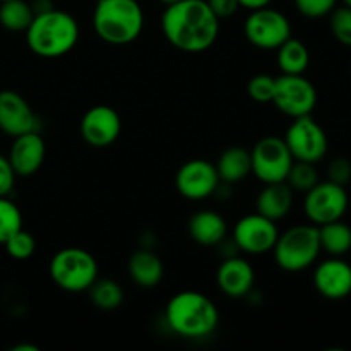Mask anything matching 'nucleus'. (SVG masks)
Masks as SVG:
<instances>
[{"label":"nucleus","instance_id":"nucleus-1","mask_svg":"<svg viewBox=\"0 0 351 351\" xmlns=\"http://www.w3.org/2000/svg\"><path fill=\"white\" fill-rule=\"evenodd\" d=\"M161 29L177 50L201 53L218 40L219 19L206 0H178L165 9Z\"/></svg>","mask_w":351,"mask_h":351},{"label":"nucleus","instance_id":"nucleus-2","mask_svg":"<svg viewBox=\"0 0 351 351\" xmlns=\"http://www.w3.org/2000/svg\"><path fill=\"white\" fill-rule=\"evenodd\" d=\"M165 321L175 335L199 339L216 331L219 312L208 295L187 290L170 298L165 308Z\"/></svg>","mask_w":351,"mask_h":351},{"label":"nucleus","instance_id":"nucleus-3","mask_svg":"<svg viewBox=\"0 0 351 351\" xmlns=\"http://www.w3.org/2000/svg\"><path fill=\"white\" fill-rule=\"evenodd\" d=\"M79 34L81 29L74 16L53 7L33 17L26 29V43L38 57L58 58L77 45Z\"/></svg>","mask_w":351,"mask_h":351},{"label":"nucleus","instance_id":"nucleus-4","mask_svg":"<svg viewBox=\"0 0 351 351\" xmlns=\"http://www.w3.org/2000/svg\"><path fill=\"white\" fill-rule=\"evenodd\" d=\"M93 27L105 43H132L143 33V7L137 0H98L93 10Z\"/></svg>","mask_w":351,"mask_h":351},{"label":"nucleus","instance_id":"nucleus-5","mask_svg":"<svg viewBox=\"0 0 351 351\" xmlns=\"http://www.w3.org/2000/svg\"><path fill=\"white\" fill-rule=\"evenodd\" d=\"M319 226L297 225L278 235L273 247L274 261L287 273H300L308 269L321 254Z\"/></svg>","mask_w":351,"mask_h":351},{"label":"nucleus","instance_id":"nucleus-6","mask_svg":"<svg viewBox=\"0 0 351 351\" xmlns=\"http://www.w3.org/2000/svg\"><path fill=\"white\" fill-rule=\"evenodd\" d=\"M50 276L62 290L71 293L88 291L89 287L98 280V263L88 250L67 247L51 257Z\"/></svg>","mask_w":351,"mask_h":351},{"label":"nucleus","instance_id":"nucleus-7","mask_svg":"<svg viewBox=\"0 0 351 351\" xmlns=\"http://www.w3.org/2000/svg\"><path fill=\"white\" fill-rule=\"evenodd\" d=\"M252 173L263 184L287 182L288 171L293 165V156L288 149L285 139L276 136H267L257 141L250 151Z\"/></svg>","mask_w":351,"mask_h":351},{"label":"nucleus","instance_id":"nucleus-8","mask_svg":"<svg viewBox=\"0 0 351 351\" xmlns=\"http://www.w3.org/2000/svg\"><path fill=\"white\" fill-rule=\"evenodd\" d=\"M243 33L254 47L276 50L288 38H291V24L283 12L267 5L250 10L243 24Z\"/></svg>","mask_w":351,"mask_h":351},{"label":"nucleus","instance_id":"nucleus-9","mask_svg":"<svg viewBox=\"0 0 351 351\" xmlns=\"http://www.w3.org/2000/svg\"><path fill=\"white\" fill-rule=\"evenodd\" d=\"M285 143L295 161L315 165L328 154V136L311 115L293 119L285 136Z\"/></svg>","mask_w":351,"mask_h":351},{"label":"nucleus","instance_id":"nucleus-10","mask_svg":"<svg viewBox=\"0 0 351 351\" xmlns=\"http://www.w3.org/2000/svg\"><path fill=\"white\" fill-rule=\"evenodd\" d=\"M285 115L297 117L311 115L317 105L315 86L304 77V74H281L276 77L273 101Z\"/></svg>","mask_w":351,"mask_h":351},{"label":"nucleus","instance_id":"nucleus-11","mask_svg":"<svg viewBox=\"0 0 351 351\" xmlns=\"http://www.w3.org/2000/svg\"><path fill=\"white\" fill-rule=\"evenodd\" d=\"M304 211L315 226L338 221L348 209V194L345 185L331 180L317 182L308 192H305Z\"/></svg>","mask_w":351,"mask_h":351},{"label":"nucleus","instance_id":"nucleus-12","mask_svg":"<svg viewBox=\"0 0 351 351\" xmlns=\"http://www.w3.org/2000/svg\"><path fill=\"white\" fill-rule=\"evenodd\" d=\"M278 235L280 232H278L276 221L256 213V215L243 216L237 221L232 240L239 247L240 252L259 256V254L273 250Z\"/></svg>","mask_w":351,"mask_h":351},{"label":"nucleus","instance_id":"nucleus-13","mask_svg":"<svg viewBox=\"0 0 351 351\" xmlns=\"http://www.w3.org/2000/svg\"><path fill=\"white\" fill-rule=\"evenodd\" d=\"M219 178L216 165L206 160H191L180 167L175 177V185L182 197L189 201H202L218 191Z\"/></svg>","mask_w":351,"mask_h":351},{"label":"nucleus","instance_id":"nucleus-14","mask_svg":"<svg viewBox=\"0 0 351 351\" xmlns=\"http://www.w3.org/2000/svg\"><path fill=\"white\" fill-rule=\"evenodd\" d=\"M40 117L34 113L29 103L16 91H0V130L7 136L17 137L21 134L40 132Z\"/></svg>","mask_w":351,"mask_h":351},{"label":"nucleus","instance_id":"nucleus-15","mask_svg":"<svg viewBox=\"0 0 351 351\" xmlns=\"http://www.w3.org/2000/svg\"><path fill=\"white\" fill-rule=\"evenodd\" d=\"M122 132V119L112 106L98 105L89 108L81 120V136L89 146L108 147Z\"/></svg>","mask_w":351,"mask_h":351},{"label":"nucleus","instance_id":"nucleus-16","mask_svg":"<svg viewBox=\"0 0 351 351\" xmlns=\"http://www.w3.org/2000/svg\"><path fill=\"white\" fill-rule=\"evenodd\" d=\"M314 287L328 300H343L351 293V266L339 257H331L314 271Z\"/></svg>","mask_w":351,"mask_h":351},{"label":"nucleus","instance_id":"nucleus-17","mask_svg":"<svg viewBox=\"0 0 351 351\" xmlns=\"http://www.w3.org/2000/svg\"><path fill=\"white\" fill-rule=\"evenodd\" d=\"M218 287L226 297L243 298L252 291L256 273L250 263L243 257H226L216 271Z\"/></svg>","mask_w":351,"mask_h":351},{"label":"nucleus","instance_id":"nucleus-18","mask_svg":"<svg viewBox=\"0 0 351 351\" xmlns=\"http://www.w3.org/2000/svg\"><path fill=\"white\" fill-rule=\"evenodd\" d=\"M45 141L40 132H27L14 137L9 151V161L19 177H31L45 161Z\"/></svg>","mask_w":351,"mask_h":351},{"label":"nucleus","instance_id":"nucleus-19","mask_svg":"<svg viewBox=\"0 0 351 351\" xmlns=\"http://www.w3.org/2000/svg\"><path fill=\"white\" fill-rule=\"evenodd\" d=\"M189 235L202 247H218L228 233V225L219 213L201 209L189 219Z\"/></svg>","mask_w":351,"mask_h":351},{"label":"nucleus","instance_id":"nucleus-20","mask_svg":"<svg viewBox=\"0 0 351 351\" xmlns=\"http://www.w3.org/2000/svg\"><path fill=\"white\" fill-rule=\"evenodd\" d=\"M266 187L259 192L256 201L257 213L266 218L278 221L290 213L293 206V189L287 182L264 184Z\"/></svg>","mask_w":351,"mask_h":351},{"label":"nucleus","instance_id":"nucleus-21","mask_svg":"<svg viewBox=\"0 0 351 351\" xmlns=\"http://www.w3.org/2000/svg\"><path fill=\"white\" fill-rule=\"evenodd\" d=\"M129 276L137 287L141 288H154L161 283L165 274V266L160 257L149 249L136 250L129 257L127 264Z\"/></svg>","mask_w":351,"mask_h":351},{"label":"nucleus","instance_id":"nucleus-22","mask_svg":"<svg viewBox=\"0 0 351 351\" xmlns=\"http://www.w3.org/2000/svg\"><path fill=\"white\" fill-rule=\"evenodd\" d=\"M219 178L223 184H237L252 173V161L250 151L240 146H232L225 149L216 163Z\"/></svg>","mask_w":351,"mask_h":351},{"label":"nucleus","instance_id":"nucleus-23","mask_svg":"<svg viewBox=\"0 0 351 351\" xmlns=\"http://www.w3.org/2000/svg\"><path fill=\"white\" fill-rule=\"evenodd\" d=\"M276 50V62L281 74H304L307 71L311 64V53L300 40L288 38Z\"/></svg>","mask_w":351,"mask_h":351},{"label":"nucleus","instance_id":"nucleus-24","mask_svg":"<svg viewBox=\"0 0 351 351\" xmlns=\"http://www.w3.org/2000/svg\"><path fill=\"white\" fill-rule=\"evenodd\" d=\"M319 240H321L322 250H326L329 256L339 257L343 254L350 252L351 228L341 219L326 223V225L319 226Z\"/></svg>","mask_w":351,"mask_h":351},{"label":"nucleus","instance_id":"nucleus-25","mask_svg":"<svg viewBox=\"0 0 351 351\" xmlns=\"http://www.w3.org/2000/svg\"><path fill=\"white\" fill-rule=\"evenodd\" d=\"M89 300L93 302L95 307L99 311H115L122 305L123 302V290L117 281L103 278V280H96L95 283L89 287Z\"/></svg>","mask_w":351,"mask_h":351},{"label":"nucleus","instance_id":"nucleus-26","mask_svg":"<svg viewBox=\"0 0 351 351\" xmlns=\"http://www.w3.org/2000/svg\"><path fill=\"white\" fill-rule=\"evenodd\" d=\"M33 17V7L24 0H5L0 3V24L5 29L26 31Z\"/></svg>","mask_w":351,"mask_h":351},{"label":"nucleus","instance_id":"nucleus-27","mask_svg":"<svg viewBox=\"0 0 351 351\" xmlns=\"http://www.w3.org/2000/svg\"><path fill=\"white\" fill-rule=\"evenodd\" d=\"M319 182V173L315 170L314 163H305V161H293L290 171H288L287 184L293 191L308 192Z\"/></svg>","mask_w":351,"mask_h":351},{"label":"nucleus","instance_id":"nucleus-28","mask_svg":"<svg viewBox=\"0 0 351 351\" xmlns=\"http://www.w3.org/2000/svg\"><path fill=\"white\" fill-rule=\"evenodd\" d=\"M23 228V215L9 197H0V243H5L17 230Z\"/></svg>","mask_w":351,"mask_h":351},{"label":"nucleus","instance_id":"nucleus-29","mask_svg":"<svg viewBox=\"0 0 351 351\" xmlns=\"http://www.w3.org/2000/svg\"><path fill=\"white\" fill-rule=\"evenodd\" d=\"M3 245H5L7 254H9L12 259L26 261L29 259V257L34 254V250H36V240H34V237L31 235L29 232L21 228L17 230V232L14 233V235L10 237Z\"/></svg>","mask_w":351,"mask_h":351},{"label":"nucleus","instance_id":"nucleus-30","mask_svg":"<svg viewBox=\"0 0 351 351\" xmlns=\"http://www.w3.org/2000/svg\"><path fill=\"white\" fill-rule=\"evenodd\" d=\"M332 36L345 47H351V7H335L331 12Z\"/></svg>","mask_w":351,"mask_h":351},{"label":"nucleus","instance_id":"nucleus-31","mask_svg":"<svg viewBox=\"0 0 351 351\" xmlns=\"http://www.w3.org/2000/svg\"><path fill=\"white\" fill-rule=\"evenodd\" d=\"M274 86H276V77L269 74H257L249 81L247 91L254 101L271 103L274 96Z\"/></svg>","mask_w":351,"mask_h":351},{"label":"nucleus","instance_id":"nucleus-32","mask_svg":"<svg viewBox=\"0 0 351 351\" xmlns=\"http://www.w3.org/2000/svg\"><path fill=\"white\" fill-rule=\"evenodd\" d=\"M338 0H295V7L298 12L311 19H317V17H324L332 12Z\"/></svg>","mask_w":351,"mask_h":351},{"label":"nucleus","instance_id":"nucleus-33","mask_svg":"<svg viewBox=\"0 0 351 351\" xmlns=\"http://www.w3.org/2000/svg\"><path fill=\"white\" fill-rule=\"evenodd\" d=\"M329 180L335 184L346 185L351 180V163L346 158H335L328 167Z\"/></svg>","mask_w":351,"mask_h":351},{"label":"nucleus","instance_id":"nucleus-34","mask_svg":"<svg viewBox=\"0 0 351 351\" xmlns=\"http://www.w3.org/2000/svg\"><path fill=\"white\" fill-rule=\"evenodd\" d=\"M16 177L17 175L10 165L9 158L0 154V197H9L14 184H16Z\"/></svg>","mask_w":351,"mask_h":351},{"label":"nucleus","instance_id":"nucleus-35","mask_svg":"<svg viewBox=\"0 0 351 351\" xmlns=\"http://www.w3.org/2000/svg\"><path fill=\"white\" fill-rule=\"evenodd\" d=\"M206 2H208V5L211 7V10L216 14L218 19L235 16L237 10L240 9L239 0H206Z\"/></svg>","mask_w":351,"mask_h":351},{"label":"nucleus","instance_id":"nucleus-36","mask_svg":"<svg viewBox=\"0 0 351 351\" xmlns=\"http://www.w3.org/2000/svg\"><path fill=\"white\" fill-rule=\"evenodd\" d=\"M273 0H239L240 7L249 10H256V9H263V7L271 5Z\"/></svg>","mask_w":351,"mask_h":351},{"label":"nucleus","instance_id":"nucleus-37","mask_svg":"<svg viewBox=\"0 0 351 351\" xmlns=\"http://www.w3.org/2000/svg\"><path fill=\"white\" fill-rule=\"evenodd\" d=\"M31 7H33L34 16H36V14H43L47 12V10L53 9V0H34V2L31 3Z\"/></svg>","mask_w":351,"mask_h":351},{"label":"nucleus","instance_id":"nucleus-38","mask_svg":"<svg viewBox=\"0 0 351 351\" xmlns=\"http://www.w3.org/2000/svg\"><path fill=\"white\" fill-rule=\"evenodd\" d=\"M12 351H40V348L34 345H17L14 346Z\"/></svg>","mask_w":351,"mask_h":351},{"label":"nucleus","instance_id":"nucleus-39","mask_svg":"<svg viewBox=\"0 0 351 351\" xmlns=\"http://www.w3.org/2000/svg\"><path fill=\"white\" fill-rule=\"evenodd\" d=\"M158 2H161V3H163V5H171V3L178 2V0H158Z\"/></svg>","mask_w":351,"mask_h":351},{"label":"nucleus","instance_id":"nucleus-40","mask_svg":"<svg viewBox=\"0 0 351 351\" xmlns=\"http://www.w3.org/2000/svg\"><path fill=\"white\" fill-rule=\"evenodd\" d=\"M343 2H345V5H348V7H351V0H343Z\"/></svg>","mask_w":351,"mask_h":351},{"label":"nucleus","instance_id":"nucleus-41","mask_svg":"<svg viewBox=\"0 0 351 351\" xmlns=\"http://www.w3.org/2000/svg\"><path fill=\"white\" fill-rule=\"evenodd\" d=\"M0 2H5V0H0Z\"/></svg>","mask_w":351,"mask_h":351}]
</instances>
